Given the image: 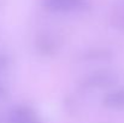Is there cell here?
<instances>
[{"mask_svg":"<svg viewBox=\"0 0 124 123\" xmlns=\"http://www.w3.org/2000/svg\"><path fill=\"white\" fill-rule=\"evenodd\" d=\"M117 82V76L107 70H96L85 75L80 81V88L83 90L101 89L113 86Z\"/></svg>","mask_w":124,"mask_h":123,"instance_id":"6da1fadb","label":"cell"},{"mask_svg":"<svg viewBox=\"0 0 124 123\" xmlns=\"http://www.w3.org/2000/svg\"><path fill=\"white\" fill-rule=\"evenodd\" d=\"M42 5L52 12H81L88 8V0H41Z\"/></svg>","mask_w":124,"mask_h":123,"instance_id":"7a4b0ae2","label":"cell"},{"mask_svg":"<svg viewBox=\"0 0 124 123\" xmlns=\"http://www.w3.org/2000/svg\"><path fill=\"white\" fill-rule=\"evenodd\" d=\"M8 123H43L39 114L30 106L19 104L10 109L7 115Z\"/></svg>","mask_w":124,"mask_h":123,"instance_id":"3957f363","label":"cell"},{"mask_svg":"<svg viewBox=\"0 0 124 123\" xmlns=\"http://www.w3.org/2000/svg\"><path fill=\"white\" fill-rule=\"evenodd\" d=\"M102 106L111 110L124 109V88H116L108 90L102 98Z\"/></svg>","mask_w":124,"mask_h":123,"instance_id":"277c9868","label":"cell"},{"mask_svg":"<svg viewBox=\"0 0 124 123\" xmlns=\"http://www.w3.org/2000/svg\"><path fill=\"white\" fill-rule=\"evenodd\" d=\"M35 47L39 51L40 54L45 56H53L57 53L58 48H59V43L57 40L49 35V34H41L40 36H38V39L35 41Z\"/></svg>","mask_w":124,"mask_h":123,"instance_id":"5b68a950","label":"cell"},{"mask_svg":"<svg viewBox=\"0 0 124 123\" xmlns=\"http://www.w3.org/2000/svg\"><path fill=\"white\" fill-rule=\"evenodd\" d=\"M8 64H10L8 58L4 54H0V76L6 71V69L8 68Z\"/></svg>","mask_w":124,"mask_h":123,"instance_id":"8992f818","label":"cell"},{"mask_svg":"<svg viewBox=\"0 0 124 123\" xmlns=\"http://www.w3.org/2000/svg\"><path fill=\"white\" fill-rule=\"evenodd\" d=\"M6 94H7V87H6V84L4 83V81L0 77V99L6 97Z\"/></svg>","mask_w":124,"mask_h":123,"instance_id":"52a82bcc","label":"cell"}]
</instances>
